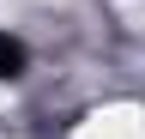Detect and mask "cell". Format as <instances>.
Returning <instances> with one entry per match:
<instances>
[{
    "instance_id": "1",
    "label": "cell",
    "mask_w": 145,
    "mask_h": 139,
    "mask_svg": "<svg viewBox=\"0 0 145 139\" xmlns=\"http://www.w3.org/2000/svg\"><path fill=\"white\" fill-rule=\"evenodd\" d=\"M30 79V42L18 30H0V85H18Z\"/></svg>"
}]
</instances>
